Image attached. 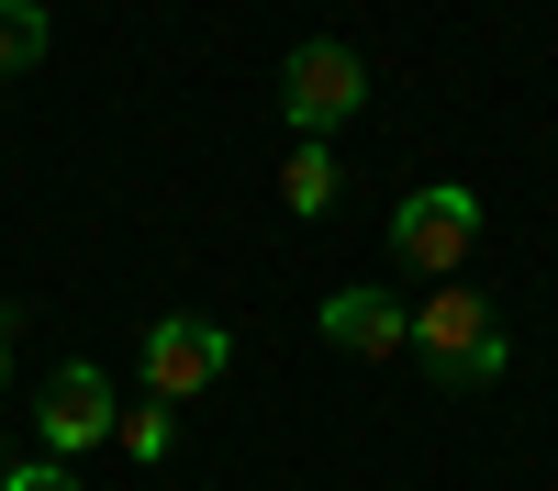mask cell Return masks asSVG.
Instances as JSON below:
<instances>
[{
	"label": "cell",
	"instance_id": "cell-9",
	"mask_svg": "<svg viewBox=\"0 0 558 491\" xmlns=\"http://www.w3.org/2000/svg\"><path fill=\"white\" fill-rule=\"evenodd\" d=\"M168 435H179V414H168V402H123V425H112V446H123V458H168Z\"/></svg>",
	"mask_w": 558,
	"mask_h": 491
},
{
	"label": "cell",
	"instance_id": "cell-2",
	"mask_svg": "<svg viewBox=\"0 0 558 491\" xmlns=\"http://www.w3.org/2000/svg\"><path fill=\"white\" fill-rule=\"evenodd\" d=\"M470 246H481V191H470V179H425V191L391 201V268H413V280H458Z\"/></svg>",
	"mask_w": 558,
	"mask_h": 491
},
{
	"label": "cell",
	"instance_id": "cell-6",
	"mask_svg": "<svg viewBox=\"0 0 558 491\" xmlns=\"http://www.w3.org/2000/svg\"><path fill=\"white\" fill-rule=\"evenodd\" d=\"M313 324H324V346H347V357H402V346H413V302L347 280L336 302H313Z\"/></svg>",
	"mask_w": 558,
	"mask_h": 491
},
{
	"label": "cell",
	"instance_id": "cell-5",
	"mask_svg": "<svg viewBox=\"0 0 558 491\" xmlns=\"http://www.w3.org/2000/svg\"><path fill=\"white\" fill-rule=\"evenodd\" d=\"M223 369H235V335H223V324H179V312H168V324H146V402H168V414H179V402L213 391Z\"/></svg>",
	"mask_w": 558,
	"mask_h": 491
},
{
	"label": "cell",
	"instance_id": "cell-1",
	"mask_svg": "<svg viewBox=\"0 0 558 491\" xmlns=\"http://www.w3.org/2000/svg\"><path fill=\"white\" fill-rule=\"evenodd\" d=\"M357 112H368V57L357 45H336V34L291 45V67H279V123H291L302 146H336Z\"/></svg>",
	"mask_w": 558,
	"mask_h": 491
},
{
	"label": "cell",
	"instance_id": "cell-4",
	"mask_svg": "<svg viewBox=\"0 0 558 491\" xmlns=\"http://www.w3.org/2000/svg\"><path fill=\"white\" fill-rule=\"evenodd\" d=\"M112 425H123V402H112V380L89 369V357L34 391V446H45V458H68V469L89 458V446H112Z\"/></svg>",
	"mask_w": 558,
	"mask_h": 491
},
{
	"label": "cell",
	"instance_id": "cell-10",
	"mask_svg": "<svg viewBox=\"0 0 558 491\" xmlns=\"http://www.w3.org/2000/svg\"><path fill=\"white\" fill-rule=\"evenodd\" d=\"M0 491H89L68 458H23V469H0Z\"/></svg>",
	"mask_w": 558,
	"mask_h": 491
},
{
	"label": "cell",
	"instance_id": "cell-11",
	"mask_svg": "<svg viewBox=\"0 0 558 491\" xmlns=\"http://www.w3.org/2000/svg\"><path fill=\"white\" fill-rule=\"evenodd\" d=\"M12 335H23V312H0V380H12Z\"/></svg>",
	"mask_w": 558,
	"mask_h": 491
},
{
	"label": "cell",
	"instance_id": "cell-8",
	"mask_svg": "<svg viewBox=\"0 0 558 491\" xmlns=\"http://www.w3.org/2000/svg\"><path fill=\"white\" fill-rule=\"evenodd\" d=\"M45 34H57V23H45V0H0V78H23V67L45 57Z\"/></svg>",
	"mask_w": 558,
	"mask_h": 491
},
{
	"label": "cell",
	"instance_id": "cell-7",
	"mask_svg": "<svg viewBox=\"0 0 558 491\" xmlns=\"http://www.w3.org/2000/svg\"><path fill=\"white\" fill-rule=\"evenodd\" d=\"M336 191H347L336 146H291V168H279V201H291V212L313 223V212H336Z\"/></svg>",
	"mask_w": 558,
	"mask_h": 491
},
{
	"label": "cell",
	"instance_id": "cell-3",
	"mask_svg": "<svg viewBox=\"0 0 558 491\" xmlns=\"http://www.w3.org/2000/svg\"><path fill=\"white\" fill-rule=\"evenodd\" d=\"M413 346H425V369L436 380H502V312L481 302V291H458V280H436L425 302H413Z\"/></svg>",
	"mask_w": 558,
	"mask_h": 491
}]
</instances>
